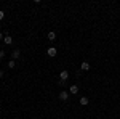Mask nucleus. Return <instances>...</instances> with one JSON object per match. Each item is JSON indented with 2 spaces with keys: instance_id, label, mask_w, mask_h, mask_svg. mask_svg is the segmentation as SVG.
<instances>
[{
  "instance_id": "nucleus-1",
  "label": "nucleus",
  "mask_w": 120,
  "mask_h": 119,
  "mask_svg": "<svg viewBox=\"0 0 120 119\" xmlns=\"http://www.w3.org/2000/svg\"><path fill=\"white\" fill-rule=\"evenodd\" d=\"M59 79L66 82V81L69 79V71H66V69H64V71H61V74H59Z\"/></svg>"
},
{
  "instance_id": "nucleus-2",
  "label": "nucleus",
  "mask_w": 120,
  "mask_h": 119,
  "mask_svg": "<svg viewBox=\"0 0 120 119\" xmlns=\"http://www.w3.org/2000/svg\"><path fill=\"white\" fill-rule=\"evenodd\" d=\"M46 53H48V56H51V58L58 55V52H56V48H55V47H50V48L46 50Z\"/></svg>"
},
{
  "instance_id": "nucleus-3",
  "label": "nucleus",
  "mask_w": 120,
  "mask_h": 119,
  "mask_svg": "<svg viewBox=\"0 0 120 119\" xmlns=\"http://www.w3.org/2000/svg\"><path fill=\"white\" fill-rule=\"evenodd\" d=\"M67 98H69V92L63 90V92H61V93H59V100H61V101H66V100H67Z\"/></svg>"
},
{
  "instance_id": "nucleus-4",
  "label": "nucleus",
  "mask_w": 120,
  "mask_h": 119,
  "mask_svg": "<svg viewBox=\"0 0 120 119\" xmlns=\"http://www.w3.org/2000/svg\"><path fill=\"white\" fill-rule=\"evenodd\" d=\"M19 55H21V52H19V50H13V53H11V60H18Z\"/></svg>"
},
{
  "instance_id": "nucleus-5",
  "label": "nucleus",
  "mask_w": 120,
  "mask_h": 119,
  "mask_svg": "<svg viewBox=\"0 0 120 119\" xmlns=\"http://www.w3.org/2000/svg\"><path fill=\"white\" fill-rule=\"evenodd\" d=\"M48 40L55 42V40H56V32H53V31H51V32H48Z\"/></svg>"
},
{
  "instance_id": "nucleus-6",
  "label": "nucleus",
  "mask_w": 120,
  "mask_h": 119,
  "mask_svg": "<svg viewBox=\"0 0 120 119\" xmlns=\"http://www.w3.org/2000/svg\"><path fill=\"white\" fill-rule=\"evenodd\" d=\"M3 40H5V44H7V45H11V44H13V37H11V36H5Z\"/></svg>"
},
{
  "instance_id": "nucleus-7",
  "label": "nucleus",
  "mask_w": 120,
  "mask_h": 119,
  "mask_svg": "<svg viewBox=\"0 0 120 119\" xmlns=\"http://www.w3.org/2000/svg\"><path fill=\"white\" fill-rule=\"evenodd\" d=\"M82 71H90V63L88 61H83L82 63Z\"/></svg>"
},
{
  "instance_id": "nucleus-8",
  "label": "nucleus",
  "mask_w": 120,
  "mask_h": 119,
  "mask_svg": "<svg viewBox=\"0 0 120 119\" xmlns=\"http://www.w3.org/2000/svg\"><path fill=\"white\" fill-rule=\"evenodd\" d=\"M69 92H71V93H79V87H77V85H71V87H69Z\"/></svg>"
},
{
  "instance_id": "nucleus-9",
  "label": "nucleus",
  "mask_w": 120,
  "mask_h": 119,
  "mask_svg": "<svg viewBox=\"0 0 120 119\" xmlns=\"http://www.w3.org/2000/svg\"><path fill=\"white\" fill-rule=\"evenodd\" d=\"M80 105H82V106H86V105H88V98H86V97H82V98H80Z\"/></svg>"
},
{
  "instance_id": "nucleus-10",
  "label": "nucleus",
  "mask_w": 120,
  "mask_h": 119,
  "mask_svg": "<svg viewBox=\"0 0 120 119\" xmlns=\"http://www.w3.org/2000/svg\"><path fill=\"white\" fill-rule=\"evenodd\" d=\"M15 66H16V61H15V60H10L8 61V68H15Z\"/></svg>"
},
{
  "instance_id": "nucleus-11",
  "label": "nucleus",
  "mask_w": 120,
  "mask_h": 119,
  "mask_svg": "<svg viewBox=\"0 0 120 119\" xmlns=\"http://www.w3.org/2000/svg\"><path fill=\"white\" fill-rule=\"evenodd\" d=\"M3 18H5V11H2V10H0V21H2Z\"/></svg>"
},
{
  "instance_id": "nucleus-12",
  "label": "nucleus",
  "mask_w": 120,
  "mask_h": 119,
  "mask_svg": "<svg viewBox=\"0 0 120 119\" xmlns=\"http://www.w3.org/2000/svg\"><path fill=\"white\" fill-rule=\"evenodd\" d=\"M3 56H5V52H3V50H0V58H3Z\"/></svg>"
},
{
  "instance_id": "nucleus-13",
  "label": "nucleus",
  "mask_w": 120,
  "mask_h": 119,
  "mask_svg": "<svg viewBox=\"0 0 120 119\" xmlns=\"http://www.w3.org/2000/svg\"><path fill=\"white\" fill-rule=\"evenodd\" d=\"M3 39H5V37H3V34H2V32H0V40H3Z\"/></svg>"
},
{
  "instance_id": "nucleus-14",
  "label": "nucleus",
  "mask_w": 120,
  "mask_h": 119,
  "mask_svg": "<svg viewBox=\"0 0 120 119\" xmlns=\"http://www.w3.org/2000/svg\"><path fill=\"white\" fill-rule=\"evenodd\" d=\"M2 76H3V71H2V69H0V77H2Z\"/></svg>"
}]
</instances>
